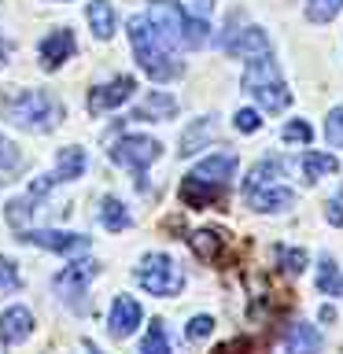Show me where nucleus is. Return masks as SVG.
Returning <instances> with one entry per match:
<instances>
[{
	"label": "nucleus",
	"mask_w": 343,
	"mask_h": 354,
	"mask_svg": "<svg viewBox=\"0 0 343 354\" xmlns=\"http://www.w3.org/2000/svg\"><path fill=\"white\" fill-rule=\"evenodd\" d=\"M325 218H328V225H336V229L343 225V188L325 203Z\"/></svg>",
	"instance_id": "34"
},
{
	"label": "nucleus",
	"mask_w": 343,
	"mask_h": 354,
	"mask_svg": "<svg viewBox=\"0 0 343 354\" xmlns=\"http://www.w3.org/2000/svg\"><path fill=\"white\" fill-rule=\"evenodd\" d=\"M281 140H284V144H310V140H314V129H310V122L292 118V122L281 129Z\"/></svg>",
	"instance_id": "28"
},
{
	"label": "nucleus",
	"mask_w": 343,
	"mask_h": 354,
	"mask_svg": "<svg viewBox=\"0 0 343 354\" xmlns=\"http://www.w3.org/2000/svg\"><path fill=\"white\" fill-rule=\"evenodd\" d=\"M0 118H8L11 126L30 129V133H48L59 126L63 107L59 100L48 93H37V88H19V93H8L0 100Z\"/></svg>",
	"instance_id": "2"
},
{
	"label": "nucleus",
	"mask_w": 343,
	"mask_h": 354,
	"mask_svg": "<svg viewBox=\"0 0 343 354\" xmlns=\"http://www.w3.org/2000/svg\"><path fill=\"white\" fill-rule=\"evenodd\" d=\"M140 321H144V310H140L137 299H129V295H115V303H111V314H107V328H111V336H118V339L133 336Z\"/></svg>",
	"instance_id": "13"
},
{
	"label": "nucleus",
	"mask_w": 343,
	"mask_h": 354,
	"mask_svg": "<svg viewBox=\"0 0 343 354\" xmlns=\"http://www.w3.org/2000/svg\"><path fill=\"white\" fill-rule=\"evenodd\" d=\"M140 354H170V336H166L163 321H151L148 332L140 339Z\"/></svg>",
	"instance_id": "25"
},
{
	"label": "nucleus",
	"mask_w": 343,
	"mask_h": 354,
	"mask_svg": "<svg viewBox=\"0 0 343 354\" xmlns=\"http://www.w3.org/2000/svg\"><path fill=\"white\" fill-rule=\"evenodd\" d=\"M85 148H59V155H55V170L52 174H41L37 181L30 185V192L26 199L33 203V199H41L44 192H52L55 185H66V181H74V177H82L85 174Z\"/></svg>",
	"instance_id": "9"
},
{
	"label": "nucleus",
	"mask_w": 343,
	"mask_h": 354,
	"mask_svg": "<svg viewBox=\"0 0 343 354\" xmlns=\"http://www.w3.org/2000/svg\"><path fill=\"white\" fill-rule=\"evenodd\" d=\"M89 354H100V351H96V347H89Z\"/></svg>",
	"instance_id": "37"
},
{
	"label": "nucleus",
	"mask_w": 343,
	"mask_h": 354,
	"mask_svg": "<svg viewBox=\"0 0 343 354\" xmlns=\"http://www.w3.org/2000/svg\"><path fill=\"white\" fill-rule=\"evenodd\" d=\"M192 8L199 11V15H207V11L214 8V0H192Z\"/></svg>",
	"instance_id": "36"
},
{
	"label": "nucleus",
	"mask_w": 343,
	"mask_h": 354,
	"mask_svg": "<svg viewBox=\"0 0 343 354\" xmlns=\"http://www.w3.org/2000/svg\"><path fill=\"white\" fill-rule=\"evenodd\" d=\"M281 351H284V354H317V351H321V336L314 332V325L295 321V325H288V332H284Z\"/></svg>",
	"instance_id": "16"
},
{
	"label": "nucleus",
	"mask_w": 343,
	"mask_h": 354,
	"mask_svg": "<svg viewBox=\"0 0 343 354\" xmlns=\"http://www.w3.org/2000/svg\"><path fill=\"white\" fill-rule=\"evenodd\" d=\"M133 93H137V82H133L129 74L111 77L107 85H96L93 93H89V115H107V111H115L118 104H126Z\"/></svg>",
	"instance_id": "12"
},
{
	"label": "nucleus",
	"mask_w": 343,
	"mask_h": 354,
	"mask_svg": "<svg viewBox=\"0 0 343 354\" xmlns=\"http://www.w3.org/2000/svg\"><path fill=\"white\" fill-rule=\"evenodd\" d=\"M232 174H237V151H218V155H210V159L196 162L185 177H192V181H199V185H210V188H221V192H225L229 181H232Z\"/></svg>",
	"instance_id": "11"
},
{
	"label": "nucleus",
	"mask_w": 343,
	"mask_h": 354,
	"mask_svg": "<svg viewBox=\"0 0 343 354\" xmlns=\"http://www.w3.org/2000/svg\"><path fill=\"white\" fill-rule=\"evenodd\" d=\"M314 288H317L321 295H332V299H340V295H343V273H340V266L332 262L328 254H321V262H317Z\"/></svg>",
	"instance_id": "20"
},
{
	"label": "nucleus",
	"mask_w": 343,
	"mask_h": 354,
	"mask_svg": "<svg viewBox=\"0 0 343 354\" xmlns=\"http://www.w3.org/2000/svg\"><path fill=\"white\" fill-rule=\"evenodd\" d=\"M33 332V314L26 306H8L0 314V339L4 343H26Z\"/></svg>",
	"instance_id": "15"
},
{
	"label": "nucleus",
	"mask_w": 343,
	"mask_h": 354,
	"mask_svg": "<svg viewBox=\"0 0 343 354\" xmlns=\"http://www.w3.org/2000/svg\"><path fill=\"white\" fill-rule=\"evenodd\" d=\"M100 273V262L96 259H82V262H71L66 270H59L52 277V292L63 299L71 310H85V292H89V281Z\"/></svg>",
	"instance_id": "8"
},
{
	"label": "nucleus",
	"mask_w": 343,
	"mask_h": 354,
	"mask_svg": "<svg viewBox=\"0 0 343 354\" xmlns=\"http://www.w3.org/2000/svg\"><path fill=\"white\" fill-rule=\"evenodd\" d=\"M19 162H22V155H19V148H15V144H11L8 137H0V174L15 170Z\"/></svg>",
	"instance_id": "31"
},
{
	"label": "nucleus",
	"mask_w": 343,
	"mask_h": 354,
	"mask_svg": "<svg viewBox=\"0 0 343 354\" xmlns=\"http://www.w3.org/2000/svg\"><path fill=\"white\" fill-rule=\"evenodd\" d=\"M100 225H104L107 232H126V229L133 225L126 203H122V199H115V196H107L104 203H100Z\"/></svg>",
	"instance_id": "21"
},
{
	"label": "nucleus",
	"mask_w": 343,
	"mask_h": 354,
	"mask_svg": "<svg viewBox=\"0 0 343 354\" xmlns=\"http://www.w3.org/2000/svg\"><path fill=\"white\" fill-rule=\"evenodd\" d=\"M15 240L33 243V248H44V251H55V254H82V251H89L85 232H63V229H19Z\"/></svg>",
	"instance_id": "10"
},
{
	"label": "nucleus",
	"mask_w": 343,
	"mask_h": 354,
	"mask_svg": "<svg viewBox=\"0 0 343 354\" xmlns=\"http://www.w3.org/2000/svg\"><path fill=\"white\" fill-rule=\"evenodd\" d=\"M210 137H214V122H210V118H199L196 126H188V129H185L181 148H177V151H181V155H192L196 148H203Z\"/></svg>",
	"instance_id": "23"
},
{
	"label": "nucleus",
	"mask_w": 343,
	"mask_h": 354,
	"mask_svg": "<svg viewBox=\"0 0 343 354\" xmlns=\"http://www.w3.org/2000/svg\"><path fill=\"white\" fill-rule=\"evenodd\" d=\"M273 259H277V270L288 273V277H295V273L306 270V251H299V248H284V243H277Z\"/></svg>",
	"instance_id": "24"
},
{
	"label": "nucleus",
	"mask_w": 343,
	"mask_h": 354,
	"mask_svg": "<svg viewBox=\"0 0 343 354\" xmlns=\"http://www.w3.org/2000/svg\"><path fill=\"white\" fill-rule=\"evenodd\" d=\"M325 137L332 148H343V104L328 111V122H325Z\"/></svg>",
	"instance_id": "29"
},
{
	"label": "nucleus",
	"mask_w": 343,
	"mask_h": 354,
	"mask_svg": "<svg viewBox=\"0 0 343 354\" xmlns=\"http://www.w3.org/2000/svg\"><path fill=\"white\" fill-rule=\"evenodd\" d=\"M163 155V144L155 137H140V133H129V137H118L111 144V162L126 166L129 174L144 177L148 174V166Z\"/></svg>",
	"instance_id": "7"
},
{
	"label": "nucleus",
	"mask_w": 343,
	"mask_h": 354,
	"mask_svg": "<svg viewBox=\"0 0 343 354\" xmlns=\"http://www.w3.org/2000/svg\"><path fill=\"white\" fill-rule=\"evenodd\" d=\"M340 8H343V0H306V19L325 26V22H332L340 15Z\"/></svg>",
	"instance_id": "26"
},
{
	"label": "nucleus",
	"mask_w": 343,
	"mask_h": 354,
	"mask_svg": "<svg viewBox=\"0 0 343 354\" xmlns=\"http://www.w3.org/2000/svg\"><path fill=\"white\" fill-rule=\"evenodd\" d=\"M336 170H340V159H336V155H328V151H310V155H303V174H306V181L332 177Z\"/></svg>",
	"instance_id": "22"
},
{
	"label": "nucleus",
	"mask_w": 343,
	"mask_h": 354,
	"mask_svg": "<svg viewBox=\"0 0 343 354\" xmlns=\"http://www.w3.org/2000/svg\"><path fill=\"white\" fill-rule=\"evenodd\" d=\"M210 328H214V317L199 314V317L188 321V339H203V336H210Z\"/></svg>",
	"instance_id": "33"
},
{
	"label": "nucleus",
	"mask_w": 343,
	"mask_h": 354,
	"mask_svg": "<svg viewBox=\"0 0 343 354\" xmlns=\"http://www.w3.org/2000/svg\"><path fill=\"white\" fill-rule=\"evenodd\" d=\"M74 48H77V41H74V33L66 26L48 30V37L41 41V66L44 71H59V66L74 55Z\"/></svg>",
	"instance_id": "14"
},
{
	"label": "nucleus",
	"mask_w": 343,
	"mask_h": 354,
	"mask_svg": "<svg viewBox=\"0 0 343 354\" xmlns=\"http://www.w3.org/2000/svg\"><path fill=\"white\" fill-rule=\"evenodd\" d=\"M243 93L254 96V104H259L262 111H270V115H281V111L292 104V93H288V85H284V74H281V66H277V59L270 52L248 59V71H243Z\"/></svg>",
	"instance_id": "5"
},
{
	"label": "nucleus",
	"mask_w": 343,
	"mask_h": 354,
	"mask_svg": "<svg viewBox=\"0 0 343 354\" xmlns=\"http://www.w3.org/2000/svg\"><path fill=\"white\" fill-rule=\"evenodd\" d=\"M15 284H19V266L0 254V292H4V288H15Z\"/></svg>",
	"instance_id": "32"
},
{
	"label": "nucleus",
	"mask_w": 343,
	"mask_h": 354,
	"mask_svg": "<svg viewBox=\"0 0 343 354\" xmlns=\"http://www.w3.org/2000/svg\"><path fill=\"white\" fill-rule=\"evenodd\" d=\"M188 243H192V251L199 254V259L210 262V259H214V251H218L225 240H221L214 229H199V232H192V240H188Z\"/></svg>",
	"instance_id": "27"
},
{
	"label": "nucleus",
	"mask_w": 343,
	"mask_h": 354,
	"mask_svg": "<svg viewBox=\"0 0 343 354\" xmlns=\"http://www.w3.org/2000/svg\"><path fill=\"white\" fill-rule=\"evenodd\" d=\"M0 354H4V351H0Z\"/></svg>",
	"instance_id": "38"
},
{
	"label": "nucleus",
	"mask_w": 343,
	"mask_h": 354,
	"mask_svg": "<svg viewBox=\"0 0 343 354\" xmlns=\"http://www.w3.org/2000/svg\"><path fill=\"white\" fill-rule=\"evenodd\" d=\"M177 111V100L174 96H166V93H148L137 104V111H133V118H140V122H163V118H170Z\"/></svg>",
	"instance_id": "19"
},
{
	"label": "nucleus",
	"mask_w": 343,
	"mask_h": 354,
	"mask_svg": "<svg viewBox=\"0 0 343 354\" xmlns=\"http://www.w3.org/2000/svg\"><path fill=\"white\" fill-rule=\"evenodd\" d=\"M129 44H133V55H137L140 71L151 82H177L185 74V63L177 59V48L151 26L148 15H137L129 22Z\"/></svg>",
	"instance_id": "1"
},
{
	"label": "nucleus",
	"mask_w": 343,
	"mask_h": 354,
	"mask_svg": "<svg viewBox=\"0 0 343 354\" xmlns=\"http://www.w3.org/2000/svg\"><path fill=\"white\" fill-rule=\"evenodd\" d=\"M225 48L232 55H243V59H254V55H266L270 52V37L259 30V26H248V30H240V37H232Z\"/></svg>",
	"instance_id": "18"
},
{
	"label": "nucleus",
	"mask_w": 343,
	"mask_h": 354,
	"mask_svg": "<svg viewBox=\"0 0 343 354\" xmlns=\"http://www.w3.org/2000/svg\"><path fill=\"white\" fill-rule=\"evenodd\" d=\"M210 354H251V339L237 336V339H229V343H221V347H214Z\"/></svg>",
	"instance_id": "35"
},
{
	"label": "nucleus",
	"mask_w": 343,
	"mask_h": 354,
	"mask_svg": "<svg viewBox=\"0 0 343 354\" xmlns=\"http://www.w3.org/2000/svg\"><path fill=\"white\" fill-rule=\"evenodd\" d=\"M85 15H89V30H93L100 41H111V37H115L118 19H115V8H111V0H89Z\"/></svg>",
	"instance_id": "17"
},
{
	"label": "nucleus",
	"mask_w": 343,
	"mask_h": 354,
	"mask_svg": "<svg viewBox=\"0 0 343 354\" xmlns=\"http://www.w3.org/2000/svg\"><path fill=\"white\" fill-rule=\"evenodd\" d=\"M137 284L144 288L148 295H181V288H185V273H181V266H177L170 254H159V251H151V254H144L140 266H137Z\"/></svg>",
	"instance_id": "6"
},
{
	"label": "nucleus",
	"mask_w": 343,
	"mask_h": 354,
	"mask_svg": "<svg viewBox=\"0 0 343 354\" xmlns=\"http://www.w3.org/2000/svg\"><path fill=\"white\" fill-rule=\"evenodd\" d=\"M144 15L151 19V26L163 33L166 41L174 44H185V48H203L207 37H210V26H207V19L203 15H188V11L177 4V0H151L148 11Z\"/></svg>",
	"instance_id": "3"
},
{
	"label": "nucleus",
	"mask_w": 343,
	"mask_h": 354,
	"mask_svg": "<svg viewBox=\"0 0 343 354\" xmlns=\"http://www.w3.org/2000/svg\"><path fill=\"white\" fill-rule=\"evenodd\" d=\"M284 166L277 159H262L251 166L248 181H243V203L251 210H262V214H273V210H288L295 203V192L284 181Z\"/></svg>",
	"instance_id": "4"
},
{
	"label": "nucleus",
	"mask_w": 343,
	"mask_h": 354,
	"mask_svg": "<svg viewBox=\"0 0 343 354\" xmlns=\"http://www.w3.org/2000/svg\"><path fill=\"white\" fill-rule=\"evenodd\" d=\"M232 126L240 133H254V129H262V115L254 107H240L237 115H232Z\"/></svg>",
	"instance_id": "30"
}]
</instances>
